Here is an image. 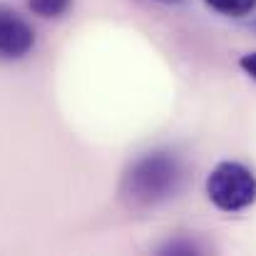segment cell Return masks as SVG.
<instances>
[{"label": "cell", "mask_w": 256, "mask_h": 256, "mask_svg": "<svg viewBox=\"0 0 256 256\" xmlns=\"http://www.w3.org/2000/svg\"><path fill=\"white\" fill-rule=\"evenodd\" d=\"M154 2H176V0H154Z\"/></svg>", "instance_id": "ba28073f"}, {"label": "cell", "mask_w": 256, "mask_h": 256, "mask_svg": "<svg viewBox=\"0 0 256 256\" xmlns=\"http://www.w3.org/2000/svg\"><path fill=\"white\" fill-rule=\"evenodd\" d=\"M239 68H242V70H244L252 80H256V52H246V55H242Z\"/></svg>", "instance_id": "52a82bcc"}, {"label": "cell", "mask_w": 256, "mask_h": 256, "mask_svg": "<svg viewBox=\"0 0 256 256\" xmlns=\"http://www.w3.org/2000/svg\"><path fill=\"white\" fill-rule=\"evenodd\" d=\"M28 5L35 15L50 20V18H62L70 10L72 0H28Z\"/></svg>", "instance_id": "5b68a950"}, {"label": "cell", "mask_w": 256, "mask_h": 256, "mask_svg": "<svg viewBox=\"0 0 256 256\" xmlns=\"http://www.w3.org/2000/svg\"><path fill=\"white\" fill-rule=\"evenodd\" d=\"M254 28H256V20H254Z\"/></svg>", "instance_id": "9c48e42d"}, {"label": "cell", "mask_w": 256, "mask_h": 256, "mask_svg": "<svg viewBox=\"0 0 256 256\" xmlns=\"http://www.w3.org/2000/svg\"><path fill=\"white\" fill-rule=\"evenodd\" d=\"M35 48V30L15 10L0 5V60H20Z\"/></svg>", "instance_id": "3957f363"}, {"label": "cell", "mask_w": 256, "mask_h": 256, "mask_svg": "<svg viewBox=\"0 0 256 256\" xmlns=\"http://www.w3.org/2000/svg\"><path fill=\"white\" fill-rule=\"evenodd\" d=\"M186 170L172 152L140 154L122 176V199L134 209H150L170 202L184 186Z\"/></svg>", "instance_id": "6da1fadb"}, {"label": "cell", "mask_w": 256, "mask_h": 256, "mask_svg": "<svg viewBox=\"0 0 256 256\" xmlns=\"http://www.w3.org/2000/svg\"><path fill=\"white\" fill-rule=\"evenodd\" d=\"M209 202L229 214L244 212L256 202V174L242 162H219L206 176Z\"/></svg>", "instance_id": "7a4b0ae2"}, {"label": "cell", "mask_w": 256, "mask_h": 256, "mask_svg": "<svg viewBox=\"0 0 256 256\" xmlns=\"http://www.w3.org/2000/svg\"><path fill=\"white\" fill-rule=\"evenodd\" d=\"M204 2L214 12L226 15V18H244L256 10V0H204Z\"/></svg>", "instance_id": "277c9868"}, {"label": "cell", "mask_w": 256, "mask_h": 256, "mask_svg": "<svg viewBox=\"0 0 256 256\" xmlns=\"http://www.w3.org/2000/svg\"><path fill=\"white\" fill-rule=\"evenodd\" d=\"M162 254H199L202 249L194 242H170L167 246L160 249Z\"/></svg>", "instance_id": "8992f818"}]
</instances>
